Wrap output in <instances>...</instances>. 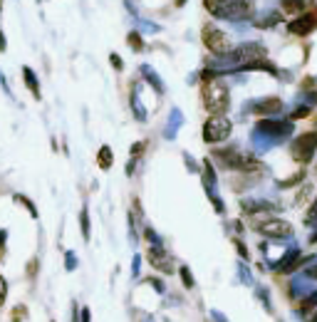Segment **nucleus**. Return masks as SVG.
<instances>
[{
  "label": "nucleus",
  "instance_id": "1",
  "mask_svg": "<svg viewBox=\"0 0 317 322\" xmlns=\"http://www.w3.org/2000/svg\"><path fill=\"white\" fill-rule=\"evenodd\" d=\"M206 10L221 20H248L253 15V3L250 0H203Z\"/></svg>",
  "mask_w": 317,
  "mask_h": 322
},
{
  "label": "nucleus",
  "instance_id": "2",
  "mask_svg": "<svg viewBox=\"0 0 317 322\" xmlns=\"http://www.w3.org/2000/svg\"><path fill=\"white\" fill-rule=\"evenodd\" d=\"M292 134V124L290 121H275V119H260L253 129V142L263 144V149L273 147L283 139H288Z\"/></svg>",
  "mask_w": 317,
  "mask_h": 322
},
{
  "label": "nucleus",
  "instance_id": "3",
  "mask_svg": "<svg viewBox=\"0 0 317 322\" xmlns=\"http://www.w3.org/2000/svg\"><path fill=\"white\" fill-rule=\"evenodd\" d=\"M201 97H203V107L211 112V117L226 114L228 107H231V92H228V87L223 82H218V80L216 82L206 80L201 87Z\"/></svg>",
  "mask_w": 317,
  "mask_h": 322
},
{
  "label": "nucleus",
  "instance_id": "4",
  "mask_svg": "<svg viewBox=\"0 0 317 322\" xmlns=\"http://www.w3.org/2000/svg\"><path fill=\"white\" fill-rule=\"evenodd\" d=\"M233 124L231 119H226L223 114H216L203 124V142L206 144H218V142H226L231 137Z\"/></svg>",
  "mask_w": 317,
  "mask_h": 322
},
{
  "label": "nucleus",
  "instance_id": "5",
  "mask_svg": "<svg viewBox=\"0 0 317 322\" xmlns=\"http://www.w3.org/2000/svg\"><path fill=\"white\" fill-rule=\"evenodd\" d=\"M201 40H203V45H206L213 55H226V52H231V50H233L231 37H228L221 28H216V25H203Z\"/></svg>",
  "mask_w": 317,
  "mask_h": 322
},
{
  "label": "nucleus",
  "instance_id": "6",
  "mask_svg": "<svg viewBox=\"0 0 317 322\" xmlns=\"http://www.w3.org/2000/svg\"><path fill=\"white\" fill-rule=\"evenodd\" d=\"M317 151V132H302L292 142V159L297 164H310Z\"/></svg>",
  "mask_w": 317,
  "mask_h": 322
},
{
  "label": "nucleus",
  "instance_id": "7",
  "mask_svg": "<svg viewBox=\"0 0 317 322\" xmlns=\"http://www.w3.org/2000/svg\"><path fill=\"white\" fill-rule=\"evenodd\" d=\"M253 228H256V233L265 235V238H278V240L292 235V223L283 221V218H265V221L256 223Z\"/></svg>",
  "mask_w": 317,
  "mask_h": 322
},
{
  "label": "nucleus",
  "instance_id": "8",
  "mask_svg": "<svg viewBox=\"0 0 317 322\" xmlns=\"http://www.w3.org/2000/svg\"><path fill=\"white\" fill-rule=\"evenodd\" d=\"M146 258H149V263L154 265L156 270H161V273H166V275H173L178 268H176V261H173V255L164 248V245H151L149 248V253H146Z\"/></svg>",
  "mask_w": 317,
  "mask_h": 322
},
{
  "label": "nucleus",
  "instance_id": "9",
  "mask_svg": "<svg viewBox=\"0 0 317 322\" xmlns=\"http://www.w3.org/2000/svg\"><path fill=\"white\" fill-rule=\"evenodd\" d=\"M288 30L292 32V35H297V37H305V35L315 32L317 30V10H310V13L297 15V18L288 25Z\"/></svg>",
  "mask_w": 317,
  "mask_h": 322
},
{
  "label": "nucleus",
  "instance_id": "10",
  "mask_svg": "<svg viewBox=\"0 0 317 322\" xmlns=\"http://www.w3.org/2000/svg\"><path fill=\"white\" fill-rule=\"evenodd\" d=\"M240 211L248 213V216L273 213V211H275V204H270V201H256V199H245V201H240Z\"/></svg>",
  "mask_w": 317,
  "mask_h": 322
},
{
  "label": "nucleus",
  "instance_id": "11",
  "mask_svg": "<svg viewBox=\"0 0 317 322\" xmlns=\"http://www.w3.org/2000/svg\"><path fill=\"white\" fill-rule=\"evenodd\" d=\"M256 114L260 117H268V114H280L283 112V99L280 97H268V99H263V102H256Z\"/></svg>",
  "mask_w": 317,
  "mask_h": 322
},
{
  "label": "nucleus",
  "instance_id": "12",
  "mask_svg": "<svg viewBox=\"0 0 317 322\" xmlns=\"http://www.w3.org/2000/svg\"><path fill=\"white\" fill-rule=\"evenodd\" d=\"M283 20V15L278 13V10H265V13H258L256 15V28H263V30H268V28H275L278 23Z\"/></svg>",
  "mask_w": 317,
  "mask_h": 322
},
{
  "label": "nucleus",
  "instance_id": "13",
  "mask_svg": "<svg viewBox=\"0 0 317 322\" xmlns=\"http://www.w3.org/2000/svg\"><path fill=\"white\" fill-rule=\"evenodd\" d=\"M139 72H142V77H146V80L151 82V87L156 89L159 94H164V80L154 72V67H151V65H142V67H139Z\"/></svg>",
  "mask_w": 317,
  "mask_h": 322
},
{
  "label": "nucleus",
  "instance_id": "14",
  "mask_svg": "<svg viewBox=\"0 0 317 322\" xmlns=\"http://www.w3.org/2000/svg\"><path fill=\"white\" fill-rule=\"evenodd\" d=\"M213 183H216V169L211 161H203V186L208 196H213Z\"/></svg>",
  "mask_w": 317,
  "mask_h": 322
},
{
  "label": "nucleus",
  "instance_id": "15",
  "mask_svg": "<svg viewBox=\"0 0 317 322\" xmlns=\"http://www.w3.org/2000/svg\"><path fill=\"white\" fill-rule=\"evenodd\" d=\"M183 124V114L178 112V109H171V117H169V126H166V132H164V137L166 139H173L176 137V129Z\"/></svg>",
  "mask_w": 317,
  "mask_h": 322
},
{
  "label": "nucleus",
  "instance_id": "16",
  "mask_svg": "<svg viewBox=\"0 0 317 322\" xmlns=\"http://www.w3.org/2000/svg\"><path fill=\"white\" fill-rule=\"evenodd\" d=\"M97 164H99V169H102V171H109V169H112V164H114V154H112V149H109V147L99 149V154H97Z\"/></svg>",
  "mask_w": 317,
  "mask_h": 322
},
{
  "label": "nucleus",
  "instance_id": "17",
  "mask_svg": "<svg viewBox=\"0 0 317 322\" xmlns=\"http://www.w3.org/2000/svg\"><path fill=\"white\" fill-rule=\"evenodd\" d=\"M312 310H317V293H310L307 297L297 300V312H300V315H307V312H312Z\"/></svg>",
  "mask_w": 317,
  "mask_h": 322
},
{
  "label": "nucleus",
  "instance_id": "18",
  "mask_svg": "<svg viewBox=\"0 0 317 322\" xmlns=\"http://www.w3.org/2000/svg\"><path fill=\"white\" fill-rule=\"evenodd\" d=\"M305 5H307V0H280V8H283V13H290V15H297V13H302V10H305Z\"/></svg>",
  "mask_w": 317,
  "mask_h": 322
},
{
  "label": "nucleus",
  "instance_id": "19",
  "mask_svg": "<svg viewBox=\"0 0 317 322\" xmlns=\"http://www.w3.org/2000/svg\"><path fill=\"white\" fill-rule=\"evenodd\" d=\"M23 77H25V85H28V89L32 92V97L40 99L42 94H40V87H37V77H35V72H32L30 67H25V70H23Z\"/></svg>",
  "mask_w": 317,
  "mask_h": 322
},
{
  "label": "nucleus",
  "instance_id": "20",
  "mask_svg": "<svg viewBox=\"0 0 317 322\" xmlns=\"http://www.w3.org/2000/svg\"><path fill=\"white\" fill-rule=\"evenodd\" d=\"M256 297L260 300V305H263V310H265V312H273V305H270V293H268V288L258 285V288H256Z\"/></svg>",
  "mask_w": 317,
  "mask_h": 322
},
{
  "label": "nucleus",
  "instance_id": "21",
  "mask_svg": "<svg viewBox=\"0 0 317 322\" xmlns=\"http://www.w3.org/2000/svg\"><path fill=\"white\" fill-rule=\"evenodd\" d=\"M126 42H129V47H132L134 52H139V50H144V40H142V35H139L137 30H132V32L126 35Z\"/></svg>",
  "mask_w": 317,
  "mask_h": 322
},
{
  "label": "nucleus",
  "instance_id": "22",
  "mask_svg": "<svg viewBox=\"0 0 317 322\" xmlns=\"http://www.w3.org/2000/svg\"><path fill=\"white\" fill-rule=\"evenodd\" d=\"M305 181V171H300V174H292L290 178H283V181H278V186L280 188H290V186H300Z\"/></svg>",
  "mask_w": 317,
  "mask_h": 322
},
{
  "label": "nucleus",
  "instance_id": "23",
  "mask_svg": "<svg viewBox=\"0 0 317 322\" xmlns=\"http://www.w3.org/2000/svg\"><path fill=\"white\" fill-rule=\"evenodd\" d=\"M178 275H181V280H183V288H186V290H191V288L196 285V280H194V275H191L188 265H181V268H178Z\"/></svg>",
  "mask_w": 317,
  "mask_h": 322
},
{
  "label": "nucleus",
  "instance_id": "24",
  "mask_svg": "<svg viewBox=\"0 0 317 322\" xmlns=\"http://www.w3.org/2000/svg\"><path fill=\"white\" fill-rule=\"evenodd\" d=\"M132 109H134V117L139 119V121H146V112H144V107H142V102L137 99V92H132Z\"/></svg>",
  "mask_w": 317,
  "mask_h": 322
},
{
  "label": "nucleus",
  "instance_id": "25",
  "mask_svg": "<svg viewBox=\"0 0 317 322\" xmlns=\"http://www.w3.org/2000/svg\"><path fill=\"white\" fill-rule=\"evenodd\" d=\"M312 194V183H302V188L295 194V206H302L307 201V196Z\"/></svg>",
  "mask_w": 317,
  "mask_h": 322
},
{
  "label": "nucleus",
  "instance_id": "26",
  "mask_svg": "<svg viewBox=\"0 0 317 322\" xmlns=\"http://www.w3.org/2000/svg\"><path fill=\"white\" fill-rule=\"evenodd\" d=\"M305 226H310V228H315V226H317V199L312 201L310 211H307V216H305Z\"/></svg>",
  "mask_w": 317,
  "mask_h": 322
},
{
  "label": "nucleus",
  "instance_id": "27",
  "mask_svg": "<svg viewBox=\"0 0 317 322\" xmlns=\"http://www.w3.org/2000/svg\"><path fill=\"white\" fill-rule=\"evenodd\" d=\"M238 275H240L243 285H253V275H250V270L245 268V263H243V261L238 263Z\"/></svg>",
  "mask_w": 317,
  "mask_h": 322
},
{
  "label": "nucleus",
  "instance_id": "28",
  "mask_svg": "<svg viewBox=\"0 0 317 322\" xmlns=\"http://www.w3.org/2000/svg\"><path fill=\"white\" fill-rule=\"evenodd\" d=\"M80 226H82V238L89 240V213H87V208H82V213H80Z\"/></svg>",
  "mask_w": 317,
  "mask_h": 322
},
{
  "label": "nucleus",
  "instance_id": "29",
  "mask_svg": "<svg viewBox=\"0 0 317 322\" xmlns=\"http://www.w3.org/2000/svg\"><path fill=\"white\" fill-rule=\"evenodd\" d=\"M144 238L151 243V245H161V235H156V231H154L151 226H146L144 228Z\"/></svg>",
  "mask_w": 317,
  "mask_h": 322
},
{
  "label": "nucleus",
  "instance_id": "30",
  "mask_svg": "<svg viewBox=\"0 0 317 322\" xmlns=\"http://www.w3.org/2000/svg\"><path fill=\"white\" fill-rule=\"evenodd\" d=\"M25 317H28V307H25V305L13 307V322H23Z\"/></svg>",
  "mask_w": 317,
  "mask_h": 322
},
{
  "label": "nucleus",
  "instance_id": "31",
  "mask_svg": "<svg viewBox=\"0 0 317 322\" xmlns=\"http://www.w3.org/2000/svg\"><path fill=\"white\" fill-rule=\"evenodd\" d=\"M146 283H149V285H151V288H154L156 293H166V285H164V280H156V278H149Z\"/></svg>",
  "mask_w": 317,
  "mask_h": 322
},
{
  "label": "nucleus",
  "instance_id": "32",
  "mask_svg": "<svg viewBox=\"0 0 317 322\" xmlns=\"http://www.w3.org/2000/svg\"><path fill=\"white\" fill-rule=\"evenodd\" d=\"M233 243H235V250H238V253H240V258H243V261H245V258H248V248H245V245H243V240H240V238H235V240H233Z\"/></svg>",
  "mask_w": 317,
  "mask_h": 322
},
{
  "label": "nucleus",
  "instance_id": "33",
  "mask_svg": "<svg viewBox=\"0 0 317 322\" xmlns=\"http://www.w3.org/2000/svg\"><path fill=\"white\" fill-rule=\"evenodd\" d=\"M15 201H20V204L25 206V208H28V211H30V213H32V216H37V211H35V206L30 204V201H28V199H25V196H15Z\"/></svg>",
  "mask_w": 317,
  "mask_h": 322
},
{
  "label": "nucleus",
  "instance_id": "34",
  "mask_svg": "<svg viewBox=\"0 0 317 322\" xmlns=\"http://www.w3.org/2000/svg\"><path fill=\"white\" fill-rule=\"evenodd\" d=\"M5 295H8V283H5V278L0 275V307H3V302H5Z\"/></svg>",
  "mask_w": 317,
  "mask_h": 322
},
{
  "label": "nucleus",
  "instance_id": "35",
  "mask_svg": "<svg viewBox=\"0 0 317 322\" xmlns=\"http://www.w3.org/2000/svg\"><path fill=\"white\" fill-rule=\"evenodd\" d=\"M146 149V142H137L134 147H132V156H139V154H144Z\"/></svg>",
  "mask_w": 317,
  "mask_h": 322
},
{
  "label": "nucleus",
  "instance_id": "36",
  "mask_svg": "<svg viewBox=\"0 0 317 322\" xmlns=\"http://www.w3.org/2000/svg\"><path fill=\"white\" fill-rule=\"evenodd\" d=\"M307 114H310V107H300V109L292 112V119H302V117H307Z\"/></svg>",
  "mask_w": 317,
  "mask_h": 322
},
{
  "label": "nucleus",
  "instance_id": "37",
  "mask_svg": "<svg viewBox=\"0 0 317 322\" xmlns=\"http://www.w3.org/2000/svg\"><path fill=\"white\" fill-rule=\"evenodd\" d=\"M211 201H213V208H216L218 213H226V206H223V201H221L218 196H211Z\"/></svg>",
  "mask_w": 317,
  "mask_h": 322
},
{
  "label": "nucleus",
  "instance_id": "38",
  "mask_svg": "<svg viewBox=\"0 0 317 322\" xmlns=\"http://www.w3.org/2000/svg\"><path fill=\"white\" fill-rule=\"evenodd\" d=\"M211 320L213 322H228V317H226L223 312H218V310H211Z\"/></svg>",
  "mask_w": 317,
  "mask_h": 322
},
{
  "label": "nucleus",
  "instance_id": "39",
  "mask_svg": "<svg viewBox=\"0 0 317 322\" xmlns=\"http://www.w3.org/2000/svg\"><path fill=\"white\" fill-rule=\"evenodd\" d=\"M109 59H112V67H114V70H121V67H124V62H121V57H119V55H114V52L109 55Z\"/></svg>",
  "mask_w": 317,
  "mask_h": 322
},
{
  "label": "nucleus",
  "instance_id": "40",
  "mask_svg": "<svg viewBox=\"0 0 317 322\" xmlns=\"http://www.w3.org/2000/svg\"><path fill=\"white\" fill-rule=\"evenodd\" d=\"M35 273H37V258H32L28 263V275L30 278H35Z\"/></svg>",
  "mask_w": 317,
  "mask_h": 322
},
{
  "label": "nucleus",
  "instance_id": "41",
  "mask_svg": "<svg viewBox=\"0 0 317 322\" xmlns=\"http://www.w3.org/2000/svg\"><path fill=\"white\" fill-rule=\"evenodd\" d=\"M305 275H307V278H312V280H317V263L310 265V268L305 270Z\"/></svg>",
  "mask_w": 317,
  "mask_h": 322
},
{
  "label": "nucleus",
  "instance_id": "42",
  "mask_svg": "<svg viewBox=\"0 0 317 322\" xmlns=\"http://www.w3.org/2000/svg\"><path fill=\"white\" fill-rule=\"evenodd\" d=\"M139 270H142V258L137 255V258H134V278L139 275Z\"/></svg>",
  "mask_w": 317,
  "mask_h": 322
},
{
  "label": "nucleus",
  "instance_id": "43",
  "mask_svg": "<svg viewBox=\"0 0 317 322\" xmlns=\"http://www.w3.org/2000/svg\"><path fill=\"white\" fill-rule=\"evenodd\" d=\"M82 322H92V317H89V310H82Z\"/></svg>",
  "mask_w": 317,
  "mask_h": 322
},
{
  "label": "nucleus",
  "instance_id": "44",
  "mask_svg": "<svg viewBox=\"0 0 317 322\" xmlns=\"http://www.w3.org/2000/svg\"><path fill=\"white\" fill-rule=\"evenodd\" d=\"M142 322H154V317L151 315H142Z\"/></svg>",
  "mask_w": 317,
  "mask_h": 322
},
{
  "label": "nucleus",
  "instance_id": "45",
  "mask_svg": "<svg viewBox=\"0 0 317 322\" xmlns=\"http://www.w3.org/2000/svg\"><path fill=\"white\" fill-rule=\"evenodd\" d=\"M0 50H5V40H3V35H0Z\"/></svg>",
  "mask_w": 317,
  "mask_h": 322
},
{
  "label": "nucleus",
  "instance_id": "46",
  "mask_svg": "<svg viewBox=\"0 0 317 322\" xmlns=\"http://www.w3.org/2000/svg\"><path fill=\"white\" fill-rule=\"evenodd\" d=\"M186 3H188V0H176V5H178V8H181V5H186Z\"/></svg>",
  "mask_w": 317,
  "mask_h": 322
},
{
  "label": "nucleus",
  "instance_id": "47",
  "mask_svg": "<svg viewBox=\"0 0 317 322\" xmlns=\"http://www.w3.org/2000/svg\"><path fill=\"white\" fill-rule=\"evenodd\" d=\"M310 243H317V231L312 233V238H310Z\"/></svg>",
  "mask_w": 317,
  "mask_h": 322
},
{
  "label": "nucleus",
  "instance_id": "48",
  "mask_svg": "<svg viewBox=\"0 0 317 322\" xmlns=\"http://www.w3.org/2000/svg\"><path fill=\"white\" fill-rule=\"evenodd\" d=\"M0 8H3V0H0Z\"/></svg>",
  "mask_w": 317,
  "mask_h": 322
},
{
  "label": "nucleus",
  "instance_id": "49",
  "mask_svg": "<svg viewBox=\"0 0 317 322\" xmlns=\"http://www.w3.org/2000/svg\"><path fill=\"white\" fill-rule=\"evenodd\" d=\"M278 322H283V320H278Z\"/></svg>",
  "mask_w": 317,
  "mask_h": 322
}]
</instances>
